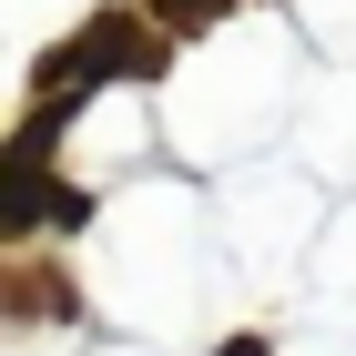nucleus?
Instances as JSON below:
<instances>
[{
	"label": "nucleus",
	"mask_w": 356,
	"mask_h": 356,
	"mask_svg": "<svg viewBox=\"0 0 356 356\" xmlns=\"http://www.w3.org/2000/svg\"><path fill=\"white\" fill-rule=\"evenodd\" d=\"M61 122H72V102H61V112L41 102V112L21 122V143L0 153V234H21V224H82V214H92L72 184H51V173H41V163H51V133H61Z\"/></svg>",
	"instance_id": "f257e3e1"
},
{
	"label": "nucleus",
	"mask_w": 356,
	"mask_h": 356,
	"mask_svg": "<svg viewBox=\"0 0 356 356\" xmlns=\"http://www.w3.org/2000/svg\"><path fill=\"white\" fill-rule=\"evenodd\" d=\"M153 10H163V21H173V31H193V21H214L224 0H153Z\"/></svg>",
	"instance_id": "f03ea898"
},
{
	"label": "nucleus",
	"mask_w": 356,
	"mask_h": 356,
	"mask_svg": "<svg viewBox=\"0 0 356 356\" xmlns=\"http://www.w3.org/2000/svg\"><path fill=\"white\" fill-rule=\"evenodd\" d=\"M224 356H265V346H254V336H234V346H224Z\"/></svg>",
	"instance_id": "7ed1b4c3"
}]
</instances>
